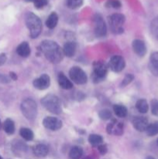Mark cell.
I'll return each instance as SVG.
<instances>
[{"label":"cell","mask_w":158,"mask_h":159,"mask_svg":"<svg viewBox=\"0 0 158 159\" xmlns=\"http://www.w3.org/2000/svg\"><path fill=\"white\" fill-rule=\"evenodd\" d=\"M33 152L34 155H36L38 158H43V157L46 156L48 155V153H49V148L45 144H37L33 148Z\"/></svg>","instance_id":"e0dca14e"},{"label":"cell","mask_w":158,"mask_h":159,"mask_svg":"<svg viewBox=\"0 0 158 159\" xmlns=\"http://www.w3.org/2000/svg\"><path fill=\"white\" fill-rule=\"evenodd\" d=\"M41 103L46 110L54 114H60L62 112L61 104L59 98L54 94L46 95L41 99Z\"/></svg>","instance_id":"3957f363"},{"label":"cell","mask_w":158,"mask_h":159,"mask_svg":"<svg viewBox=\"0 0 158 159\" xmlns=\"http://www.w3.org/2000/svg\"><path fill=\"white\" fill-rule=\"evenodd\" d=\"M134 79V75L133 74H126L125 76L124 77V79H122V82L120 84L121 87H125L126 85H128L129 84L133 82V80Z\"/></svg>","instance_id":"4dcf8cb0"},{"label":"cell","mask_w":158,"mask_h":159,"mask_svg":"<svg viewBox=\"0 0 158 159\" xmlns=\"http://www.w3.org/2000/svg\"><path fill=\"white\" fill-rule=\"evenodd\" d=\"M9 76H10V78L12 79V80H14V81L17 80V75L15 73L11 71V72H9Z\"/></svg>","instance_id":"8d00e7d4"},{"label":"cell","mask_w":158,"mask_h":159,"mask_svg":"<svg viewBox=\"0 0 158 159\" xmlns=\"http://www.w3.org/2000/svg\"><path fill=\"white\" fill-rule=\"evenodd\" d=\"M136 107L138 111L141 113H147L149 110V106L147 101L144 99H140L136 102Z\"/></svg>","instance_id":"cb8c5ba5"},{"label":"cell","mask_w":158,"mask_h":159,"mask_svg":"<svg viewBox=\"0 0 158 159\" xmlns=\"http://www.w3.org/2000/svg\"><path fill=\"white\" fill-rule=\"evenodd\" d=\"M0 124H1V122H0Z\"/></svg>","instance_id":"7bdbcfd3"},{"label":"cell","mask_w":158,"mask_h":159,"mask_svg":"<svg viewBox=\"0 0 158 159\" xmlns=\"http://www.w3.org/2000/svg\"><path fill=\"white\" fill-rule=\"evenodd\" d=\"M146 159H155L154 158H153V157H147V158H146Z\"/></svg>","instance_id":"f35d334b"},{"label":"cell","mask_w":158,"mask_h":159,"mask_svg":"<svg viewBox=\"0 0 158 159\" xmlns=\"http://www.w3.org/2000/svg\"><path fill=\"white\" fill-rule=\"evenodd\" d=\"M20 108H21L23 115L28 120L33 121L37 117V102L33 99H29V98L24 99L22 102Z\"/></svg>","instance_id":"277c9868"},{"label":"cell","mask_w":158,"mask_h":159,"mask_svg":"<svg viewBox=\"0 0 158 159\" xmlns=\"http://www.w3.org/2000/svg\"><path fill=\"white\" fill-rule=\"evenodd\" d=\"M58 23V16L56 12H51L46 20V26L49 29H54L57 26Z\"/></svg>","instance_id":"ffe728a7"},{"label":"cell","mask_w":158,"mask_h":159,"mask_svg":"<svg viewBox=\"0 0 158 159\" xmlns=\"http://www.w3.org/2000/svg\"><path fill=\"white\" fill-rule=\"evenodd\" d=\"M94 34L97 37H105L107 34V27L105 21L100 14H95L94 16Z\"/></svg>","instance_id":"ba28073f"},{"label":"cell","mask_w":158,"mask_h":159,"mask_svg":"<svg viewBox=\"0 0 158 159\" xmlns=\"http://www.w3.org/2000/svg\"><path fill=\"white\" fill-rule=\"evenodd\" d=\"M108 66L102 61H96L93 63L92 79L94 82H99L105 78Z\"/></svg>","instance_id":"8992f818"},{"label":"cell","mask_w":158,"mask_h":159,"mask_svg":"<svg viewBox=\"0 0 158 159\" xmlns=\"http://www.w3.org/2000/svg\"><path fill=\"white\" fill-rule=\"evenodd\" d=\"M0 159H2V158L1 157V155H0Z\"/></svg>","instance_id":"60d3db41"},{"label":"cell","mask_w":158,"mask_h":159,"mask_svg":"<svg viewBox=\"0 0 158 159\" xmlns=\"http://www.w3.org/2000/svg\"><path fill=\"white\" fill-rule=\"evenodd\" d=\"M88 142L92 146H99L103 142V138L101 135L91 134L88 137Z\"/></svg>","instance_id":"484cf974"},{"label":"cell","mask_w":158,"mask_h":159,"mask_svg":"<svg viewBox=\"0 0 158 159\" xmlns=\"http://www.w3.org/2000/svg\"><path fill=\"white\" fill-rule=\"evenodd\" d=\"M64 55L67 57H71L75 54L76 50H77V43L74 41H68L64 43L63 48Z\"/></svg>","instance_id":"2e32d148"},{"label":"cell","mask_w":158,"mask_h":159,"mask_svg":"<svg viewBox=\"0 0 158 159\" xmlns=\"http://www.w3.org/2000/svg\"><path fill=\"white\" fill-rule=\"evenodd\" d=\"M113 111L118 117L120 118L125 117L127 116V113H128L126 107L122 105H119V104L113 106Z\"/></svg>","instance_id":"44dd1931"},{"label":"cell","mask_w":158,"mask_h":159,"mask_svg":"<svg viewBox=\"0 0 158 159\" xmlns=\"http://www.w3.org/2000/svg\"><path fill=\"white\" fill-rule=\"evenodd\" d=\"M83 155V149L79 146H74L69 152V157L71 159H80Z\"/></svg>","instance_id":"7402d4cb"},{"label":"cell","mask_w":158,"mask_h":159,"mask_svg":"<svg viewBox=\"0 0 158 159\" xmlns=\"http://www.w3.org/2000/svg\"><path fill=\"white\" fill-rule=\"evenodd\" d=\"M149 69L150 72L155 76H158V52L152 53L150 57Z\"/></svg>","instance_id":"9a60e30c"},{"label":"cell","mask_w":158,"mask_h":159,"mask_svg":"<svg viewBox=\"0 0 158 159\" xmlns=\"http://www.w3.org/2000/svg\"><path fill=\"white\" fill-rule=\"evenodd\" d=\"M25 1H26V2H34L36 0H25Z\"/></svg>","instance_id":"74e56055"},{"label":"cell","mask_w":158,"mask_h":159,"mask_svg":"<svg viewBox=\"0 0 158 159\" xmlns=\"http://www.w3.org/2000/svg\"><path fill=\"white\" fill-rule=\"evenodd\" d=\"M133 126L137 131H146L147 127L149 126L148 120L144 116H136L133 119Z\"/></svg>","instance_id":"4fadbf2b"},{"label":"cell","mask_w":158,"mask_h":159,"mask_svg":"<svg viewBox=\"0 0 158 159\" xmlns=\"http://www.w3.org/2000/svg\"><path fill=\"white\" fill-rule=\"evenodd\" d=\"M106 131L108 134H115L120 136L123 134V124L122 123H118L116 120H113L112 122L108 124L106 127Z\"/></svg>","instance_id":"7c38bea8"},{"label":"cell","mask_w":158,"mask_h":159,"mask_svg":"<svg viewBox=\"0 0 158 159\" xmlns=\"http://www.w3.org/2000/svg\"><path fill=\"white\" fill-rule=\"evenodd\" d=\"M69 75L71 80L77 85H84L88 81L86 73L77 66L72 67L69 71Z\"/></svg>","instance_id":"52a82bcc"},{"label":"cell","mask_w":158,"mask_h":159,"mask_svg":"<svg viewBox=\"0 0 158 159\" xmlns=\"http://www.w3.org/2000/svg\"><path fill=\"white\" fill-rule=\"evenodd\" d=\"M47 0H36L34 2V6L37 9H42L47 5Z\"/></svg>","instance_id":"836d02e7"},{"label":"cell","mask_w":158,"mask_h":159,"mask_svg":"<svg viewBox=\"0 0 158 159\" xmlns=\"http://www.w3.org/2000/svg\"><path fill=\"white\" fill-rule=\"evenodd\" d=\"M83 4V0H67V6L71 9L81 7Z\"/></svg>","instance_id":"f1b7e54d"},{"label":"cell","mask_w":158,"mask_h":159,"mask_svg":"<svg viewBox=\"0 0 158 159\" xmlns=\"http://www.w3.org/2000/svg\"><path fill=\"white\" fill-rule=\"evenodd\" d=\"M133 49L139 57H144L147 54V46L144 41L139 39H136L133 41Z\"/></svg>","instance_id":"5bb4252c"},{"label":"cell","mask_w":158,"mask_h":159,"mask_svg":"<svg viewBox=\"0 0 158 159\" xmlns=\"http://www.w3.org/2000/svg\"><path fill=\"white\" fill-rule=\"evenodd\" d=\"M20 134L22 138H23L26 141H32L33 139V132L29 128H26V127H23V128L20 129Z\"/></svg>","instance_id":"d4e9b609"},{"label":"cell","mask_w":158,"mask_h":159,"mask_svg":"<svg viewBox=\"0 0 158 159\" xmlns=\"http://www.w3.org/2000/svg\"><path fill=\"white\" fill-rule=\"evenodd\" d=\"M3 130L8 134H12L15 132V124L11 119H6L3 124Z\"/></svg>","instance_id":"603a6c76"},{"label":"cell","mask_w":158,"mask_h":159,"mask_svg":"<svg viewBox=\"0 0 158 159\" xmlns=\"http://www.w3.org/2000/svg\"><path fill=\"white\" fill-rule=\"evenodd\" d=\"M40 50L51 63L58 64L63 60V50L55 41L50 40H43L40 45Z\"/></svg>","instance_id":"6da1fadb"},{"label":"cell","mask_w":158,"mask_h":159,"mask_svg":"<svg viewBox=\"0 0 158 159\" xmlns=\"http://www.w3.org/2000/svg\"><path fill=\"white\" fill-rule=\"evenodd\" d=\"M121 2L119 0H109V1L107 2V6L108 7H112L114 8V9H119L121 7Z\"/></svg>","instance_id":"1f68e13d"},{"label":"cell","mask_w":158,"mask_h":159,"mask_svg":"<svg viewBox=\"0 0 158 159\" xmlns=\"http://www.w3.org/2000/svg\"><path fill=\"white\" fill-rule=\"evenodd\" d=\"M99 116L103 120H110L112 118V112L109 110L104 109V110L99 111Z\"/></svg>","instance_id":"f546056e"},{"label":"cell","mask_w":158,"mask_h":159,"mask_svg":"<svg viewBox=\"0 0 158 159\" xmlns=\"http://www.w3.org/2000/svg\"><path fill=\"white\" fill-rule=\"evenodd\" d=\"M151 111L154 116H158V101L156 99L151 102Z\"/></svg>","instance_id":"d6a6232c"},{"label":"cell","mask_w":158,"mask_h":159,"mask_svg":"<svg viewBox=\"0 0 158 159\" xmlns=\"http://www.w3.org/2000/svg\"><path fill=\"white\" fill-rule=\"evenodd\" d=\"M6 59L7 58H6V54H4V53L0 54V66H2V65H3L6 63Z\"/></svg>","instance_id":"d590c367"},{"label":"cell","mask_w":158,"mask_h":159,"mask_svg":"<svg viewBox=\"0 0 158 159\" xmlns=\"http://www.w3.org/2000/svg\"><path fill=\"white\" fill-rule=\"evenodd\" d=\"M150 31L154 38L158 40V16L152 20L150 24Z\"/></svg>","instance_id":"83f0119b"},{"label":"cell","mask_w":158,"mask_h":159,"mask_svg":"<svg viewBox=\"0 0 158 159\" xmlns=\"http://www.w3.org/2000/svg\"><path fill=\"white\" fill-rule=\"evenodd\" d=\"M85 159H91V158H89V157H87L86 158H85Z\"/></svg>","instance_id":"ab89813d"},{"label":"cell","mask_w":158,"mask_h":159,"mask_svg":"<svg viewBox=\"0 0 158 159\" xmlns=\"http://www.w3.org/2000/svg\"><path fill=\"white\" fill-rule=\"evenodd\" d=\"M98 150H99V153L102 155H105V154L107 153V152H108L107 146L105 145V144H100V145L98 146Z\"/></svg>","instance_id":"e575fe53"},{"label":"cell","mask_w":158,"mask_h":159,"mask_svg":"<svg viewBox=\"0 0 158 159\" xmlns=\"http://www.w3.org/2000/svg\"><path fill=\"white\" fill-rule=\"evenodd\" d=\"M58 83L59 85L61 87L64 89H71L73 88V84L71 82V80L68 79V78L65 76V75L64 73L60 72L58 75Z\"/></svg>","instance_id":"d6986e66"},{"label":"cell","mask_w":158,"mask_h":159,"mask_svg":"<svg viewBox=\"0 0 158 159\" xmlns=\"http://www.w3.org/2000/svg\"><path fill=\"white\" fill-rule=\"evenodd\" d=\"M16 53L20 56V57H29V54H30L31 53L30 47H29V43L26 41L22 42V43L17 47Z\"/></svg>","instance_id":"ac0fdd59"},{"label":"cell","mask_w":158,"mask_h":159,"mask_svg":"<svg viewBox=\"0 0 158 159\" xmlns=\"http://www.w3.org/2000/svg\"><path fill=\"white\" fill-rule=\"evenodd\" d=\"M125 16L121 13H114L108 17V23L113 34H121L123 33V26L125 23Z\"/></svg>","instance_id":"5b68a950"},{"label":"cell","mask_w":158,"mask_h":159,"mask_svg":"<svg viewBox=\"0 0 158 159\" xmlns=\"http://www.w3.org/2000/svg\"><path fill=\"white\" fill-rule=\"evenodd\" d=\"M146 132L149 137H153L158 134V122H154L151 124H149Z\"/></svg>","instance_id":"4316f807"},{"label":"cell","mask_w":158,"mask_h":159,"mask_svg":"<svg viewBox=\"0 0 158 159\" xmlns=\"http://www.w3.org/2000/svg\"><path fill=\"white\" fill-rule=\"evenodd\" d=\"M125 66V62L123 57L120 55H114L111 57L108 62V68L116 73L121 72Z\"/></svg>","instance_id":"9c48e42d"},{"label":"cell","mask_w":158,"mask_h":159,"mask_svg":"<svg viewBox=\"0 0 158 159\" xmlns=\"http://www.w3.org/2000/svg\"><path fill=\"white\" fill-rule=\"evenodd\" d=\"M43 125L44 126L45 128L55 131V130H58L61 128L63 126V123L60 119L57 117L46 116L43 119Z\"/></svg>","instance_id":"30bf717a"},{"label":"cell","mask_w":158,"mask_h":159,"mask_svg":"<svg viewBox=\"0 0 158 159\" xmlns=\"http://www.w3.org/2000/svg\"><path fill=\"white\" fill-rule=\"evenodd\" d=\"M25 22L29 31L31 38L38 37L42 31V21L33 12H28L26 15Z\"/></svg>","instance_id":"7a4b0ae2"},{"label":"cell","mask_w":158,"mask_h":159,"mask_svg":"<svg viewBox=\"0 0 158 159\" xmlns=\"http://www.w3.org/2000/svg\"><path fill=\"white\" fill-rule=\"evenodd\" d=\"M33 86L36 89L39 90H44L49 88L50 85V78L48 75L43 74L41 76L38 78V79H34Z\"/></svg>","instance_id":"8fae6325"},{"label":"cell","mask_w":158,"mask_h":159,"mask_svg":"<svg viewBox=\"0 0 158 159\" xmlns=\"http://www.w3.org/2000/svg\"><path fill=\"white\" fill-rule=\"evenodd\" d=\"M156 143H157V145H158V139H157V141H156Z\"/></svg>","instance_id":"b9f144b4"}]
</instances>
